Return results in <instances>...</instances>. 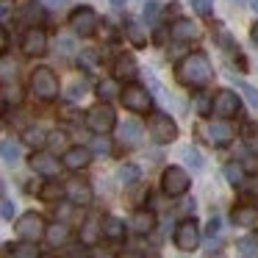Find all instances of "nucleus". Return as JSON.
Listing matches in <instances>:
<instances>
[{
    "mask_svg": "<svg viewBox=\"0 0 258 258\" xmlns=\"http://www.w3.org/2000/svg\"><path fill=\"white\" fill-rule=\"evenodd\" d=\"M175 78H178V84H183V86L203 89V86H208L214 81V67H211V61H208L206 53L197 50V53H189V56H183L178 61Z\"/></svg>",
    "mask_w": 258,
    "mask_h": 258,
    "instance_id": "nucleus-1",
    "label": "nucleus"
},
{
    "mask_svg": "<svg viewBox=\"0 0 258 258\" xmlns=\"http://www.w3.org/2000/svg\"><path fill=\"white\" fill-rule=\"evenodd\" d=\"M86 128L92 131L95 136H106L117 128V114L108 103H97L86 111Z\"/></svg>",
    "mask_w": 258,
    "mask_h": 258,
    "instance_id": "nucleus-2",
    "label": "nucleus"
},
{
    "mask_svg": "<svg viewBox=\"0 0 258 258\" xmlns=\"http://www.w3.org/2000/svg\"><path fill=\"white\" fill-rule=\"evenodd\" d=\"M147 134L156 145H169V142L178 139V125L169 114L164 111H153L150 119H147Z\"/></svg>",
    "mask_w": 258,
    "mask_h": 258,
    "instance_id": "nucleus-3",
    "label": "nucleus"
},
{
    "mask_svg": "<svg viewBox=\"0 0 258 258\" xmlns=\"http://www.w3.org/2000/svg\"><path fill=\"white\" fill-rule=\"evenodd\" d=\"M14 230H17V236L23 241H39V239H45V233H47V222H45L42 214L25 211L23 217L14 222Z\"/></svg>",
    "mask_w": 258,
    "mask_h": 258,
    "instance_id": "nucleus-4",
    "label": "nucleus"
},
{
    "mask_svg": "<svg viewBox=\"0 0 258 258\" xmlns=\"http://www.w3.org/2000/svg\"><path fill=\"white\" fill-rule=\"evenodd\" d=\"M31 92H34L39 100H56V97H58V78H56V73L47 70V67L34 70V75H31Z\"/></svg>",
    "mask_w": 258,
    "mask_h": 258,
    "instance_id": "nucleus-5",
    "label": "nucleus"
},
{
    "mask_svg": "<svg viewBox=\"0 0 258 258\" xmlns=\"http://www.w3.org/2000/svg\"><path fill=\"white\" fill-rule=\"evenodd\" d=\"M70 28H73L75 36H81V39H89V36L95 34L97 28H100L97 12H95V9H89V6L75 9V12L70 14Z\"/></svg>",
    "mask_w": 258,
    "mask_h": 258,
    "instance_id": "nucleus-6",
    "label": "nucleus"
},
{
    "mask_svg": "<svg viewBox=\"0 0 258 258\" xmlns=\"http://www.w3.org/2000/svg\"><path fill=\"white\" fill-rule=\"evenodd\" d=\"M191 186V178L183 167H167L161 175V189L167 197H183Z\"/></svg>",
    "mask_w": 258,
    "mask_h": 258,
    "instance_id": "nucleus-7",
    "label": "nucleus"
},
{
    "mask_svg": "<svg viewBox=\"0 0 258 258\" xmlns=\"http://www.w3.org/2000/svg\"><path fill=\"white\" fill-rule=\"evenodd\" d=\"M119 100H122V106L128 108V111H134V114H142V111H147V108L153 106L150 92H147L145 86H136V84L125 86V89L119 92Z\"/></svg>",
    "mask_w": 258,
    "mask_h": 258,
    "instance_id": "nucleus-8",
    "label": "nucleus"
},
{
    "mask_svg": "<svg viewBox=\"0 0 258 258\" xmlns=\"http://www.w3.org/2000/svg\"><path fill=\"white\" fill-rule=\"evenodd\" d=\"M172 239H175V247L183 250V252L197 250V244H200V225H197L195 219H183V222H178Z\"/></svg>",
    "mask_w": 258,
    "mask_h": 258,
    "instance_id": "nucleus-9",
    "label": "nucleus"
},
{
    "mask_svg": "<svg viewBox=\"0 0 258 258\" xmlns=\"http://www.w3.org/2000/svg\"><path fill=\"white\" fill-rule=\"evenodd\" d=\"M20 47H23V53L28 58H39L47 53V34L42 28H36V25H31L28 31L23 34V42H20Z\"/></svg>",
    "mask_w": 258,
    "mask_h": 258,
    "instance_id": "nucleus-10",
    "label": "nucleus"
},
{
    "mask_svg": "<svg viewBox=\"0 0 258 258\" xmlns=\"http://www.w3.org/2000/svg\"><path fill=\"white\" fill-rule=\"evenodd\" d=\"M241 108V100L236 97V92L230 89H219L217 95H214V114H217L219 119H230L236 117Z\"/></svg>",
    "mask_w": 258,
    "mask_h": 258,
    "instance_id": "nucleus-11",
    "label": "nucleus"
},
{
    "mask_svg": "<svg viewBox=\"0 0 258 258\" xmlns=\"http://www.w3.org/2000/svg\"><path fill=\"white\" fill-rule=\"evenodd\" d=\"M64 197H67L73 206H89L95 195H92V186L86 183V180L73 178V180H67V183H64Z\"/></svg>",
    "mask_w": 258,
    "mask_h": 258,
    "instance_id": "nucleus-12",
    "label": "nucleus"
},
{
    "mask_svg": "<svg viewBox=\"0 0 258 258\" xmlns=\"http://www.w3.org/2000/svg\"><path fill=\"white\" fill-rule=\"evenodd\" d=\"M206 139L211 142L214 147H225L233 142V128H230L225 119H214V122L206 125Z\"/></svg>",
    "mask_w": 258,
    "mask_h": 258,
    "instance_id": "nucleus-13",
    "label": "nucleus"
},
{
    "mask_svg": "<svg viewBox=\"0 0 258 258\" xmlns=\"http://www.w3.org/2000/svg\"><path fill=\"white\" fill-rule=\"evenodd\" d=\"M89 161H92V150H89V147H81V145L78 147H67L64 156H61V164L67 169H73V172L89 167Z\"/></svg>",
    "mask_w": 258,
    "mask_h": 258,
    "instance_id": "nucleus-14",
    "label": "nucleus"
},
{
    "mask_svg": "<svg viewBox=\"0 0 258 258\" xmlns=\"http://www.w3.org/2000/svg\"><path fill=\"white\" fill-rule=\"evenodd\" d=\"M128 228L134 230V233H139V236H147L153 228H156V214H153L150 208H136V211L131 214V219H128Z\"/></svg>",
    "mask_w": 258,
    "mask_h": 258,
    "instance_id": "nucleus-15",
    "label": "nucleus"
},
{
    "mask_svg": "<svg viewBox=\"0 0 258 258\" xmlns=\"http://www.w3.org/2000/svg\"><path fill=\"white\" fill-rule=\"evenodd\" d=\"M31 167H34L36 175H45V178L58 175V161H56V156H50V153H42V150L31 156Z\"/></svg>",
    "mask_w": 258,
    "mask_h": 258,
    "instance_id": "nucleus-16",
    "label": "nucleus"
},
{
    "mask_svg": "<svg viewBox=\"0 0 258 258\" xmlns=\"http://www.w3.org/2000/svg\"><path fill=\"white\" fill-rule=\"evenodd\" d=\"M136 75H139V67H136V61L131 56H117L114 58V78L117 81H128V84H134Z\"/></svg>",
    "mask_w": 258,
    "mask_h": 258,
    "instance_id": "nucleus-17",
    "label": "nucleus"
},
{
    "mask_svg": "<svg viewBox=\"0 0 258 258\" xmlns=\"http://www.w3.org/2000/svg\"><path fill=\"white\" fill-rule=\"evenodd\" d=\"M117 139H119V145H125V147L139 145V139H142V125L136 122V119H125V122L119 125V131H117Z\"/></svg>",
    "mask_w": 258,
    "mask_h": 258,
    "instance_id": "nucleus-18",
    "label": "nucleus"
},
{
    "mask_svg": "<svg viewBox=\"0 0 258 258\" xmlns=\"http://www.w3.org/2000/svg\"><path fill=\"white\" fill-rule=\"evenodd\" d=\"M169 36H172L175 42H189V39H195V36H197L195 20H186V17L175 20V23L169 25Z\"/></svg>",
    "mask_w": 258,
    "mask_h": 258,
    "instance_id": "nucleus-19",
    "label": "nucleus"
},
{
    "mask_svg": "<svg viewBox=\"0 0 258 258\" xmlns=\"http://www.w3.org/2000/svg\"><path fill=\"white\" fill-rule=\"evenodd\" d=\"M230 217H233V222L239 225V228H255L258 225V208L255 206H236Z\"/></svg>",
    "mask_w": 258,
    "mask_h": 258,
    "instance_id": "nucleus-20",
    "label": "nucleus"
},
{
    "mask_svg": "<svg viewBox=\"0 0 258 258\" xmlns=\"http://www.w3.org/2000/svg\"><path fill=\"white\" fill-rule=\"evenodd\" d=\"M45 239H47V244H50V247H61V244H67V241H70V225H64V222H53V225H47Z\"/></svg>",
    "mask_w": 258,
    "mask_h": 258,
    "instance_id": "nucleus-21",
    "label": "nucleus"
},
{
    "mask_svg": "<svg viewBox=\"0 0 258 258\" xmlns=\"http://www.w3.org/2000/svg\"><path fill=\"white\" fill-rule=\"evenodd\" d=\"M103 236L108 241H122L125 239V222L119 217H106L103 219Z\"/></svg>",
    "mask_w": 258,
    "mask_h": 258,
    "instance_id": "nucleus-22",
    "label": "nucleus"
},
{
    "mask_svg": "<svg viewBox=\"0 0 258 258\" xmlns=\"http://www.w3.org/2000/svg\"><path fill=\"white\" fill-rule=\"evenodd\" d=\"M100 236H103V222H97V219H86L84 228H81V241H84V244H95Z\"/></svg>",
    "mask_w": 258,
    "mask_h": 258,
    "instance_id": "nucleus-23",
    "label": "nucleus"
},
{
    "mask_svg": "<svg viewBox=\"0 0 258 258\" xmlns=\"http://www.w3.org/2000/svg\"><path fill=\"white\" fill-rule=\"evenodd\" d=\"M47 139H50V136L45 134V128H36V125L25 128V134H23V142H25V145H31V147H42V145H47Z\"/></svg>",
    "mask_w": 258,
    "mask_h": 258,
    "instance_id": "nucleus-24",
    "label": "nucleus"
},
{
    "mask_svg": "<svg viewBox=\"0 0 258 258\" xmlns=\"http://www.w3.org/2000/svg\"><path fill=\"white\" fill-rule=\"evenodd\" d=\"M244 175H247L244 164H236V161L225 164V178H228V183H230V186H241V180H244Z\"/></svg>",
    "mask_w": 258,
    "mask_h": 258,
    "instance_id": "nucleus-25",
    "label": "nucleus"
},
{
    "mask_svg": "<svg viewBox=\"0 0 258 258\" xmlns=\"http://www.w3.org/2000/svg\"><path fill=\"white\" fill-rule=\"evenodd\" d=\"M125 34H128V39L134 42L136 47H145V45H147V31L142 28L139 23H134V20H131L128 25H125Z\"/></svg>",
    "mask_w": 258,
    "mask_h": 258,
    "instance_id": "nucleus-26",
    "label": "nucleus"
},
{
    "mask_svg": "<svg viewBox=\"0 0 258 258\" xmlns=\"http://www.w3.org/2000/svg\"><path fill=\"white\" fill-rule=\"evenodd\" d=\"M17 161H20V142L3 139V164H6V167H14Z\"/></svg>",
    "mask_w": 258,
    "mask_h": 258,
    "instance_id": "nucleus-27",
    "label": "nucleus"
},
{
    "mask_svg": "<svg viewBox=\"0 0 258 258\" xmlns=\"http://www.w3.org/2000/svg\"><path fill=\"white\" fill-rule=\"evenodd\" d=\"M183 161L189 164V167L195 169V172H200V169L206 167V161H203L200 150H197V147H191V145H186V147H183Z\"/></svg>",
    "mask_w": 258,
    "mask_h": 258,
    "instance_id": "nucleus-28",
    "label": "nucleus"
},
{
    "mask_svg": "<svg viewBox=\"0 0 258 258\" xmlns=\"http://www.w3.org/2000/svg\"><path fill=\"white\" fill-rule=\"evenodd\" d=\"M61 195H64V186H58V183H45V186H39V200H45V203L58 200Z\"/></svg>",
    "mask_w": 258,
    "mask_h": 258,
    "instance_id": "nucleus-29",
    "label": "nucleus"
},
{
    "mask_svg": "<svg viewBox=\"0 0 258 258\" xmlns=\"http://www.w3.org/2000/svg\"><path fill=\"white\" fill-rule=\"evenodd\" d=\"M14 258H42L39 250H36V241H23V244L12 247Z\"/></svg>",
    "mask_w": 258,
    "mask_h": 258,
    "instance_id": "nucleus-30",
    "label": "nucleus"
},
{
    "mask_svg": "<svg viewBox=\"0 0 258 258\" xmlns=\"http://www.w3.org/2000/svg\"><path fill=\"white\" fill-rule=\"evenodd\" d=\"M117 175H119V183L131 186V183H136V180H139V167H136V164H122Z\"/></svg>",
    "mask_w": 258,
    "mask_h": 258,
    "instance_id": "nucleus-31",
    "label": "nucleus"
},
{
    "mask_svg": "<svg viewBox=\"0 0 258 258\" xmlns=\"http://www.w3.org/2000/svg\"><path fill=\"white\" fill-rule=\"evenodd\" d=\"M23 100V89L17 84H3V103L6 106H14V103Z\"/></svg>",
    "mask_w": 258,
    "mask_h": 258,
    "instance_id": "nucleus-32",
    "label": "nucleus"
},
{
    "mask_svg": "<svg viewBox=\"0 0 258 258\" xmlns=\"http://www.w3.org/2000/svg\"><path fill=\"white\" fill-rule=\"evenodd\" d=\"M236 86H239V92L247 97V103H250V106L258 111V89H255V86L247 84V81H236Z\"/></svg>",
    "mask_w": 258,
    "mask_h": 258,
    "instance_id": "nucleus-33",
    "label": "nucleus"
},
{
    "mask_svg": "<svg viewBox=\"0 0 258 258\" xmlns=\"http://www.w3.org/2000/svg\"><path fill=\"white\" fill-rule=\"evenodd\" d=\"M195 108H197V114L206 117V114L214 108V97H208L206 92H197V95H195Z\"/></svg>",
    "mask_w": 258,
    "mask_h": 258,
    "instance_id": "nucleus-34",
    "label": "nucleus"
},
{
    "mask_svg": "<svg viewBox=\"0 0 258 258\" xmlns=\"http://www.w3.org/2000/svg\"><path fill=\"white\" fill-rule=\"evenodd\" d=\"M239 252L244 258H258V244L252 236H247V239H239Z\"/></svg>",
    "mask_w": 258,
    "mask_h": 258,
    "instance_id": "nucleus-35",
    "label": "nucleus"
},
{
    "mask_svg": "<svg viewBox=\"0 0 258 258\" xmlns=\"http://www.w3.org/2000/svg\"><path fill=\"white\" fill-rule=\"evenodd\" d=\"M244 142H247V147H250V153L258 156V128L252 122L244 125Z\"/></svg>",
    "mask_w": 258,
    "mask_h": 258,
    "instance_id": "nucleus-36",
    "label": "nucleus"
},
{
    "mask_svg": "<svg viewBox=\"0 0 258 258\" xmlns=\"http://www.w3.org/2000/svg\"><path fill=\"white\" fill-rule=\"evenodd\" d=\"M114 95H117V84H114V81H103V84L97 86V97H100V100H111Z\"/></svg>",
    "mask_w": 258,
    "mask_h": 258,
    "instance_id": "nucleus-37",
    "label": "nucleus"
},
{
    "mask_svg": "<svg viewBox=\"0 0 258 258\" xmlns=\"http://www.w3.org/2000/svg\"><path fill=\"white\" fill-rule=\"evenodd\" d=\"M191 6L200 17H211L214 14V0H191Z\"/></svg>",
    "mask_w": 258,
    "mask_h": 258,
    "instance_id": "nucleus-38",
    "label": "nucleus"
},
{
    "mask_svg": "<svg viewBox=\"0 0 258 258\" xmlns=\"http://www.w3.org/2000/svg\"><path fill=\"white\" fill-rule=\"evenodd\" d=\"M23 17H25V23H39V20H42L39 6H36V3H28V6L23 9Z\"/></svg>",
    "mask_w": 258,
    "mask_h": 258,
    "instance_id": "nucleus-39",
    "label": "nucleus"
},
{
    "mask_svg": "<svg viewBox=\"0 0 258 258\" xmlns=\"http://www.w3.org/2000/svg\"><path fill=\"white\" fill-rule=\"evenodd\" d=\"M64 95H67L70 100H81V97L86 95V86H84V84H78V81H75V84H70V89L64 92Z\"/></svg>",
    "mask_w": 258,
    "mask_h": 258,
    "instance_id": "nucleus-40",
    "label": "nucleus"
},
{
    "mask_svg": "<svg viewBox=\"0 0 258 258\" xmlns=\"http://www.w3.org/2000/svg\"><path fill=\"white\" fill-rule=\"evenodd\" d=\"M12 58H3V67H0V73H3V84H12V75H14V67H12Z\"/></svg>",
    "mask_w": 258,
    "mask_h": 258,
    "instance_id": "nucleus-41",
    "label": "nucleus"
},
{
    "mask_svg": "<svg viewBox=\"0 0 258 258\" xmlns=\"http://www.w3.org/2000/svg\"><path fill=\"white\" fill-rule=\"evenodd\" d=\"M0 214H3V219H14V203L9 197H3V203H0Z\"/></svg>",
    "mask_w": 258,
    "mask_h": 258,
    "instance_id": "nucleus-42",
    "label": "nucleus"
},
{
    "mask_svg": "<svg viewBox=\"0 0 258 258\" xmlns=\"http://www.w3.org/2000/svg\"><path fill=\"white\" fill-rule=\"evenodd\" d=\"M92 150H97L100 156H108V142L103 139V136H97V139H95V145H92Z\"/></svg>",
    "mask_w": 258,
    "mask_h": 258,
    "instance_id": "nucleus-43",
    "label": "nucleus"
},
{
    "mask_svg": "<svg viewBox=\"0 0 258 258\" xmlns=\"http://www.w3.org/2000/svg\"><path fill=\"white\" fill-rule=\"evenodd\" d=\"M145 17H147V23H156V17H158V6H156V3H147V6H145Z\"/></svg>",
    "mask_w": 258,
    "mask_h": 258,
    "instance_id": "nucleus-44",
    "label": "nucleus"
},
{
    "mask_svg": "<svg viewBox=\"0 0 258 258\" xmlns=\"http://www.w3.org/2000/svg\"><path fill=\"white\" fill-rule=\"evenodd\" d=\"M58 50L70 53V50H73V39H70V36H61V39H58Z\"/></svg>",
    "mask_w": 258,
    "mask_h": 258,
    "instance_id": "nucleus-45",
    "label": "nucleus"
},
{
    "mask_svg": "<svg viewBox=\"0 0 258 258\" xmlns=\"http://www.w3.org/2000/svg\"><path fill=\"white\" fill-rule=\"evenodd\" d=\"M217 233H219V219L211 217V222H208V239H214Z\"/></svg>",
    "mask_w": 258,
    "mask_h": 258,
    "instance_id": "nucleus-46",
    "label": "nucleus"
},
{
    "mask_svg": "<svg viewBox=\"0 0 258 258\" xmlns=\"http://www.w3.org/2000/svg\"><path fill=\"white\" fill-rule=\"evenodd\" d=\"M64 139H67L64 134H50V139H47V142H50V145H56V147H61Z\"/></svg>",
    "mask_w": 258,
    "mask_h": 258,
    "instance_id": "nucleus-47",
    "label": "nucleus"
},
{
    "mask_svg": "<svg viewBox=\"0 0 258 258\" xmlns=\"http://www.w3.org/2000/svg\"><path fill=\"white\" fill-rule=\"evenodd\" d=\"M45 6H50V9H61V6H67L70 0H42Z\"/></svg>",
    "mask_w": 258,
    "mask_h": 258,
    "instance_id": "nucleus-48",
    "label": "nucleus"
},
{
    "mask_svg": "<svg viewBox=\"0 0 258 258\" xmlns=\"http://www.w3.org/2000/svg\"><path fill=\"white\" fill-rule=\"evenodd\" d=\"M95 53H81V61H86V67H95Z\"/></svg>",
    "mask_w": 258,
    "mask_h": 258,
    "instance_id": "nucleus-49",
    "label": "nucleus"
},
{
    "mask_svg": "<svg viewBox=\"0 0 258 258\" xmlns=\"http://www.w3.org/2000/svg\"><path fill=\"white\" fill-rule=\"evenodd\" d=\"M250 39H252V45L258 47V20L252 23V28H250Z\"/></svg>",
    "mask_w": 258,
    "mask_h": 258,
    "instance_id": "nucleus-50",
    "label": "nucleus"
},
{
    "mask_svg": "<svg viewBox=\"0 0 258 258\" xmlns=\"http://www.w3.org/2000/svg\"><path fill=\"white\" fill-rule=\"evenodd\" d=\"M108 3H111L114 9H125V3H128V0H108Z\"/></svg>",
    "mask_w": 258,
    "mask_h": 258,
    "instance_id": "nucleus-51",
    "label": "nucleus"
},
{
    "mask_svg": "<svg viewBox=\"0 0 258 258\" xmlns=\"http://www.w3.org/2000/svg\"><path fill=\"white\" fill-rule=\"evenodd\" d=\"M3 258H14V252H12V247H6V252H3Z\"/></svg>",
    "mask_w": 258,
    "mask_h": 258,
    "instance_id": "nucleus-52",
    "label": "nucleus"
},
{
    "mask_svg": "<svg viewBox=\"0 0 258 258\" xmlns=\"http://www.w3.org/2000/svg\"><path fill=\"white\" fill-rule=\"evenodd\" d=\"M95 258H111L108 252H95Z\"/></svg>",
    "mask_w": 258,
    "mask_h": 258,
    "instance_id": "nucleus-53",
    "label": "nucleus"
},
{
    "mask_svg": "<svg viewBox=\"0 0 258 258\" xmlns=\"http://www.w3.org/2000/svg\"><path fill=\"white\" fill-rule=\"evenodd\" d=\"M233 3H236V6H244V3H247V0H233Z\"/></svg>",
    "mask_w": 258,
    "mask_h": 258,
    "instance_id": "nucleus-54",
    "label": "nucleus"
},
{
    "mask_svg": "<svg viewBox=\"0 0 258 258\" xmlns=\"http://www.w3.org/2000/svg\"><path fill=\"white\" fill-rule=\"evenodd\" d=\"M145 258H161V255H156V252H150V255H145Z\"/></svg>",
    "mask_w": 258,
    "mask_h": 258,
    "instance_id": "nucleus-55",
    "label": "nucleus"
},
{
    "mask_svg": "<svg viewBox=\"0 0 258 258\" xmlns=\"http://www.w3.org/2000/svg\"><path fill=\"white\" fill-rule=\"evenodd\" d=\"M252 9H255V12H258V0H252Z\"/></svg>",
    "mask_w": 258,
    "mask_h": 258,
    "instance_id": "nucleus-56",
    "label": "nucleus"
},
{
    "mask_svg": "<svg viewBox=\"0 0 258 258\" xmlns=\"http://www.w3.org/2000/svg\"><path fill=\"white\" fill-rule=\"evenodd\" d=\"M252 239H255V244H258V230H255V236H252Z\"/></svg>",
    "mask_w": 258,
    "mask_h": 258,
    "instance_id": "nucleus-57",
    "label": "nucleus"
},
{
    "mask_svg": "<svg viewBox=\"0 0 258 258\" xmlns=\"http://www.w3.org/2000/svg\"><path fill=\"white\" fill-rule=\"evenodd\" d=\"M42 258H56V255H42Z\"/></svg>",
    "mask_w": 258,
    "mask_h": 258,
    "instance_id": "nucleus-58",
    "label": "nucleus"
}]
</instances>
